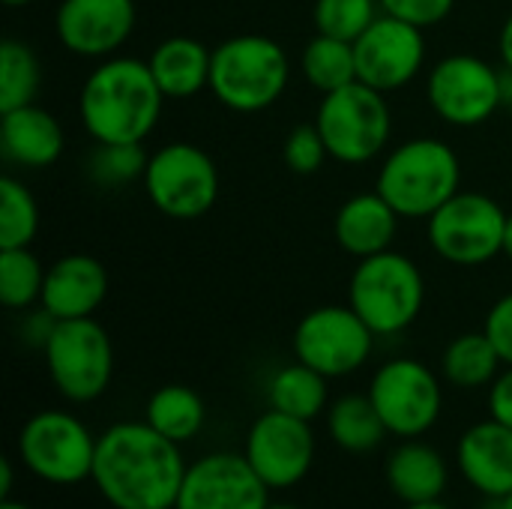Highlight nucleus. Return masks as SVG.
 I'll return each mask as SVG.
<instances>
[{
  "mask_svg": "<svg viewBox=\"0 0 512 509\" xmlns=\"http://www.w3.org/2000/svg\"><path fill=\"white\" fill-rule=\"evenodd\" d=\"M252 471L270 492H285L303 483L315 465V432L309 420L282 414L276 408L255 417L246 432L243 450Z\"/></svg>",
  "mask_w": 512,
  "mask_h": 509,
  "instance_id": "nucleus-14",
  "label": "nucleus"
},
{
  "mask_svg": "<svg viewBox=\"0 0 512 509\" xmlns=\"http://www.w3.org/2000/svg\"><path fill=\"white\" fill-rule=\"evenodd\" d=\"M357 81L390 93L411 84L426 63L423 30L393 15H378L372 27L354 42Z\"/></svg>",
  "mask_w": 512,
  "mask_h": 509,
  "instance_id": "nucleus-16",
  "label": "nucleus"
},
{
  "mask_svg": "<svg viewBox=\"0 0 512 509\" xmlns=\"http://www.w3.org/2000/svg\"><path fill=\"white\" fill-rule=\"evenodd\" d=\"M141 180L150 204L177 222L201 219L219 198V171L213 156L186 141H174L150 153Z\"/></svg>",
  "mask_w": 512,
  "mask_h": 509,
  "instance_id": "nucleus-9",
  "label": "nucleus"
},
{
  "mask_svg": "<svg viewBox=\"0 0 512 509\" xmlns=\"http://www.w3.org/2000/svg\"><path fill=\"white\" fill-rule=\"evenodd\" d=\"M456 468L462 480L483 498L512 492V429L498 420H483L465 429L456 444Z\"/></svg>",
  "mask_w": 512,
  "mask_h": 509,
  "instance_id": "nucleus-19",
  "label": "nucleus"
},
{
  "mask_svg": "<svg viewBox=\"0 0 512 509\" xmlns=\"http://www.w3.org/2000/svg\"><path fill=\"white\" fill-rule=\"evenodd\" d=\"M6 6H12V9H18V6H27V3H33V0H3Z\"/></svg>",
  "mask_w": 512,
  "mask_h": 509,
  "instance_id": "nucleus-45",
  "label": "nucleus"
},
{
  "mask_svg": "<svg viewBox=\"0 0 512 509\" xmlns=\"http://www.w3.org/2000/svg\"><path fill=\"white\" fill-rule=\"evenodd\" d=\"M387 93L354 81L333 93H324L315 126L327 144L330 159L342 165H363L384 153L393 129Z\"/></svg>",
  "mask_w": 512,
  "mask_h": 509,
  "instance_id": "nucleus-6",
  "label": "nucleus"
},
{
  "mask_svg": "<svg viewBox=\"0 0 512 509\" xmlns=\"http://www.w3.org/2000/svg\"><path fill=\"white\" fill-rule=\"evenodd\" d=\"M426 303L420 267L402 252H378L360 258L348 282V306L369 324L375 336H399L408 330Z\"/></svg>",
  "mask_w": 512,
  "mask_h": 509,
  "instance_id": "nucleus-5",
  "label": "nucleus"
},
{
  "mask_svg": "<svg viewBox=\"0 0 512 509\" xmlns=\"http://www.w3.org/2000/svg\"><path fill=\"white\" fill-rule=\"evenodd\" d=\"M327 381L330 378H324L312 366L294 360V363L282 366L270 378V384H267L270 408L312 423L315 417L327 414V408H330V387H327Z\"/></svg>",
  "mask_w": 512,
  "mask_h": 509,
  "instance_id": "nucleus-25",
  "label": "nucleus"
},
{
  "mask_svg": "<svg viewBox=\"0 0 512 509\" xmlns=\"http://www.w3.org/2000/svg\"><path fill=\"white\" fill-rule=\"evenodd\" d=\"M42 354L54 390L72 405L99 399L111 384L114 345L96 318L57 321L42 345Z\"/></svg>",
  "mask_w": 512,
  "mask_h": 509,
  "instance_id": "nucleus-8",
  "label": "nucleus"
},
{
  "mask_svg": "<svg viewBox=\"0 0 512 509\" xmlns=\"http://www.w3.org/2000/svg\"><path fill=\"white\" fill-rule=\"evenodd\" d=\"M108 297V273L102 261L93 255L75 252L57 258L42 285V312H48L54 321H75V318H93L96 309Z\"/></svg>",
  "mask_w": 512,
  "mask_h": 509,
  "instance_id": "nucleus-18",
  "label": "nucleus"
},
{
  "mask_svg": "<svg viewBox=\"0 0 512 509\" xmlns=\"http://www.w3.org/2000/svg\"><path fill=\"white\" fill-rule=\"evenodd\" d=\"M501 369H504V360H501L498 348L492 345V339L486 336V330L456 336L441 357L444 378L459 390L492 387V381L501 375Z\"/></svg>",
  "mask_w": 512,
  "mask_h": 509,
  "instance_id": "nucleus-27",
  "label": "nucleus"
},
{
  "mask_svg": "<svg viewBox=\"0 0 512 509\" xmlns=\"http://www.w3.org/2000/svg\"><path fill=\"white\" fill-rule=\"evenodd\" d=\"M93 432L69 411H39L18 432V465L48 486H78L90 480L96 459Z\"/></svg>",
  "mask_w": 512,
  "mask_h": 509,
  "instance_id": "nucleus-7",
  "label": "nucleus"
},
{
  "mask_svg": "<svg viewBox=\"0 0 512 509\" xmlns=\"http://www.w3.org/2000/svg\"><path fill=\"white\" fill-rule=\"evenodd\" d=\"M378 3H381L384 15L408 21L420 30L441 24L456 6V0H378Z\"/></svg>",
  "mask_w": 512,
  "mask_h": 509,
  "instance_id": "nucleus-35",
  "label": "nucleus"
},
{
  "mask_svg": "<svg viewBox=\"0 0 512 509\" xmlns=\"http://www.w3.org/2000/svg\"><path fill=\"white\" fill-rule=\"evenodd\" d=\"M489 417L512 429V366H504L489 387Z\"/></svg>",
  "mask_w": 512,
  "mask_h": 509,
  "instance_id": "nucleus-37",
  "label": "nucleus"
},
{
  "mask_svg": "<svg viewBox=\"0 0 512 509\" xmlns=\"http://www.w3.org/2000/svg\"><path fill=\"white\" fill-rule=\"evenodd\" d=\"M483 509H512V492L510 495H501V498H486Z\"/></svg>",
  "mask_w": 512,
  "mask_h": 509,
  "instance_id": "nucleus-40",
  "label": "nucleus"
},
{
  "mask_svg": "<svg viewBox=\"0 0 512 509\" xmlns=\"http://www.w3.org/2000/svg\"><path fill=\"white\" fill-rule=\"evenodd\" d=\"M138 21L135 0H60L54 30L75 57L108 60L126 45Z\"/></svg>",
  "mask_w": 512,
  "mask_h": 509,
  "instance_id": "nucleus-17",
  "label": "nucleus"
},
{
  "mask_svg": "<svg viewBox=\"0 0 512 509\" xmlns=\"http://www.w3.org/2000/svg\"><path fill=\"white\" fill-rule=\"evenodd\" d=\"M378 0H315V27L324 36L357 42L378 18Z\"/></svg>",
  "mask_w": 512,
  "mask_h": 509,
  "instance_id": "nucleus-32",
  "label": "nucleus"
},
{
  "mask_svg": "<svg viewBox=\"0 0 512 509\" xmlns=\"http://www.w3.org/2000/svg\"><path fill=\"white\" fill-rule=\"evenodd\" d=\"M426 96L444 123L471 129L504 105V72L483 57L450 54L432 66Z\"/></svg>",
  "mask_w": 512,
  "mask_h": 509,
  "instance_id": "nucleus-13",
  "label": "nucleus"
},
{
  "mask_svg": "<svg viewBox=\"0 0 512 509\" xmlns=\"http://www.w3.org/2000/svg\"><path fill=\"white\" fill-rule=\"evenodd\" d=\"M282 159L285 165L300 174V177H309L315 171H321V165L330 159L327 153V144L318 132L315 123H300L294 126L288 135H285V144H282Z\"/></svg>",
  "mask_w": 512,
  "mask_h": 509,
  "instance_id": "nucleus-34",
  "label": "nucleus"
},
{
  "mask_svg": "<svg viewBox=\"0 0 512 509\" xmlns=\"http://www.w3.org/2000/svg\"><path fill=\"white\" fill-rule=\"evenodd\" d=\"M462 165L441 138H411L387 153L375 189L405 219H429L459 192Z\"/></svg>",
  "mask_w": 512,
  "mask_h": 509,
  "instance_id": "nucleus-3",
  "label": "nucleus"
},
{
  "mask_svg": "<svg viewBox=\"0 0 512 509\" xmlns=\"http://www.w3.org/2000/svg\"><path fill=\"white\" fill-rule=\"evenodd\" d=\"M12 480H15V468H12V462L6 459V462L0 465V498H12Z\"/></svg>",
  "mask_w": 512,
  "mask_h": 509,
  "instance_id": "nucleus-39",
  "label": "nucleus"
},
{
  "mask_svg": "<svg viewBox=\"0 0 512 509\" xmlns=\"http://www.w3.org/2000/svg\"><path fill=\"white\" fill-rule=\"evenodd\" d=\"M375 333L351 306H318L294 330V357L324 378H348L366 366Z\"/></svg>",
  "mask_w": 512,
  "mask_h": 509,
  "instance_id": "nucleus-12",
  "label": "nucleus"
},
{
  "mask_svg": "<svg viewBox=\"0 0 512 509\" xmlns=\"http://www.w3.org/2000/svg\"><path fill=\"white\" fill-rule=\"evenodd\" d=\"M291 81V63L285 48L261 33H240L213 48L210 90L237 111L258 114L282 99Z\"/></svg>",
  "mask_w": 512,
  "mask_h": 509,
  "instance_id": "nucleus-4",
  "label": "nucleus"
},
{
  "mask_svg": "<svg viewBox=\"0 0 512 509\" xmlns=\"http://www.w3.org/2000/svg\"><path fill=\"white\" fill-rule=\"evenodd\" d=\"M39 231V207L30 189L15 180H0V249H24Z\"/></svg>",
  "mask_w": 512,
  "mask_h": 509,
  "instance_id": "nucleus-31",
  "label": "nucleus"
},
{
  "mask_svg": "<svg viewBox=\"0 0 512 509\" xmlns=\"http://www.w3.org/2000/svg\"><path fill=\"white\" fill-rule=\"evenodd\" d=\"M204 420H207L204 399L192 387H183V384L159 387L147 399V408H144V423L174 444H186L198 438V432L204 429Z\"/></svg>",
  "mask_w": 512,
  "mask_h": 509,
  "instance_id": "nucleus-26",
  "label": "nucleus"
},
{
  "mask_svg": "<svg viewBox=\"0 0 512 509\" xmlns=\"http://www.w3.org/2000/svg\"><path fill=\"white\" fill-rule=\"evenodd\" d=\"M270 489L243 453L219 450L186 468L174 509H267Z\"/></svg>",
  "mask_w": 512,
  "mask_h": 509,
  "instance_id": "nucleus-15",
  "label": "nucleus"
},
{
  "mask_svg": "<svg viewBox=\"0 0 512 509\" xmlns=\"http://www.w3.org/2000/svg\"><path fill=\"white\" fill-rule=\"evenodd\" d=\"M504 105H512V72L504 69Z\"/></svg>",
  "mask_w": 512,
  "mask_h": 509,
  "instance_id": "nucleus-42",
  "label": "nucleus"
},
{
  "mask_svg": "<svg viewBox=\"0 0 512 509\" xmlns=\"http://www.w3.org/2000/svg\"><path fill=\"white\" fill-rule=\"evenodd\" d=\"M0 509H33L30 504H24V501H15V498H3L0 501Z\"/></svg>",
  "mask_w": 512,
  "mask_h": 509,
  "instance_id": "nucleus-44",
  "label": "nucleus"
},
{
  "mask_svg": "<svg viewBox=\"0 0 512 509\" xmlns=\"http://www.w3.org/2000/svg\"><path fill=\"white\" fill-rule=\"evenodd\" d=\"M300 69H303V78L321 93H333L339 87H348L357 81L354 42L318 33L315 39L306 42V48L300 54Z\"/></svg>",
  "mask_w": 512,
  "mask_h": 509,
  "instance_id": "nucleus-28",
  "label": "nucleus"
},
{
  "mask_svg": "<svg viewBox=\"0 0 512 509\" xmlns=\"http://www.w3.org/2000/svg\"><path fill=\"white\" fill-rule=\"evenodd\" d=\"M369 399L378 408L387 432L399 441L432 432L444 411V390L438 375L411 357L387 360L369 381Z\"/></svg>",
  "mask_w": 512,
  "mask_h": 509,
  "instance_id": "nucleus-10",
  "label": "nucleus"
},
{
  "mask_svg": "<svg viewBox=\"0 0 512 509\" xmlns=\"http://www.w3.org/2000/svg\"><path fill=\"white\" fill-rule=\"evenodd\" d=\"M165 93L135 57L102 60L78 96V117L96 144H144L162 117Z\"/></svg>",
  "mask_w": 512,
  "mask_h": 509,
  "instance_id": "nucleus-2",
  "label": "nucleus"
},
{
  "mask_svg": "<svg viewBox=\"0 0 512 509\" xmlns=\"http://www.w3.org/2000/svg\"><path fill=\"white\" fill-rule=\"evenodd\" d=\"M42 69L30 45L3 39L0 45V111L30 105L39 93Z\"/></svg>",
  "mask_w": 512,
  "mask_h": 509,
  "instance_id": "nucleus-29",
  "label": "nucleus"
},
{
  "mask_svg": "<svg viewBox=\"0 0 512 509\" xmlns=\"http://www.w3.org/2000/svg\"><path fill=\"white\" fill-rule=\"evenodd\" d=\"M498 51H501V60H504V69L512 72V15L504 21L501 27V39H498Z\"/></svg>",
  "mask_w": 512,
  "mask_h": 509,
  "instance_id": "nucleus-38",
  "label": "nucleus"
},
{
  "mask_svg": "<svg viewBox=\"0 0 512 509\" xmlns=\"http://www.w3.org/2000/svg\"><path fill=\"white\" fill-rule=\"evenodd\" d=\"M267 509H300V507H297V504H273V501H270V507Z\"/></svg>",
  "mask_w": 512,
  "mask_h": 509,
  "instance_id": "nucleus-46",
  "label": "nucleus"
},
{
  "mask_svg": "<svg viewBox=\"0 0 512 509\" xmlns=\"http://www.w3.org/2000/svg\"><path fill=\"white\" fill-rule=\"evenodd\" d=\"M186 468L180 444L144 420H123L99 435L90 483L111 509H174Z\"/></svg>",
  "mask_w": 512,
  "mask_h": 509,
  "instance_id": "nucleus-1",
  "label": "nucleus"
},
{
  "mask_svg": "<svg viewBox=\"0 0 512 509\" xmlns=\"http://www.w3.org/2000/svg\"><path fill=\"white\" fill-rule=\"evenodd\" d=\"M45 273L48 270L30 252V246L0 249V303L12 312L30 309L33 303L42 300Z\"/></svg>",
  "mask_w": 512,
  "mask_h": 509,
  "instance_id": "nucleus-30",
  "label": "nucleus"
},
{
  "mask_svg": "<svg viewBox=\"0 0 512 509\" xmlns=\"http://www.w3.org/2000/svg\"><path fill=\"white\" fill-rule=\"evenodd\" d=\"M384 477L390 492L402 504H426L444 498L450 468L432 444H426L423 438H408L387 456Z\"/></svg>",
  "mask_w": 512,
  "mask_h": 509,
  "instance_id": "nucleus-22",
  "label": "nucleus"
},
{
  "mask_svg": "<svg viewBox=\"0 0 512 509\" xmlns=\"http://www.w3.org/2000/svg\"><path fill=\"white\" fill-rule=\"evenodd\" d=\"M507 213L483 192H456L429 216L432 249L456 267H480L504 255Z\"/></svg>",
  "mask_w": 512,
  "mask_h": 509,
  "instance_id": "nucleus-11",
  "label": "nucleus"
},
{
  "mask_svg": "<svg viewBox=\"0 0 512 509\" xmlns=\"http://www.w3.org/2000/svg\"><path fill=\"white\" fill-rule=\"evenodd\" d=\"M504 255L512 261V213L507 216V231H504Z\"/></svg>",
  "mask_w": 512,
  "mask_h": 509,
  "instance_id": "nucleus-41",
  "label": "nucleus"
},
{
  "mask_svg": "<svg viewBox=\"0 0 512 509\" xmlns=\"http://www.w3.org/2000/svg\"><path fill=\"white\" fill-rule=\"evenodd\" d=\"M147 153L141 144H96L90 156V177L102 186H123L144 177Z\"/></svg>",
  "mask_w": 512,
  "mask_h": 509,
  "instance_id": "nucleus-33",
  "label": "nucleus"
},
{
  "mask_svg": "<svg viewBox=\"0 0 512 509\" xmlns=\"http://www.w3.org/2000/svg\"><path fill=\"white\" fill-rule=\"evenodd\" d=\"M402 509H453V507H447L444 501H426V504H405Z\"/></svg>",
  "mask_w": 512,
  "mask_h": 509,
  "instance_id": "nucleus-43",
  "label": "nucleus"
},
{
  "mask_svg": "<svg viewBox=\"0 0 512 509\" xmlns=\"http://www.w3.org/2000/svg\"><path fill=\"white\" fill-rule=\"evenodd\" d=\"M66 144L63 126L39 105L0 111V153L21 168H48L60 159Z\"/></svg>",
  "mask_w": 512,
  "mask_h": 509,
  "instance_id": "nucleus-20",
  "label": "nucleus"
},
{
  "mask_svg": "<svg viewBox=\"0 0 512 509\" xmlns=\"http://www.w3.org/2000/svg\"><path fill=\"white\" fill-rule=\"evenodd\" d=\"M486 336L492 339V345L498 348L504 366H512V291L504 294L486 315V324H483Z\"/></svg>",
  "mask_w": 512,
  "mask_h": 509,
  "instance_id": "nucleus-36",
  "label": "nucleus"
},
{
  "mask_svg": "<svg viewBox=\"0 0 512 509\" xmlns=\"http://www.w3.org/2000/svg\"><path fill=\"white\" fill-rule=\"evenodd\" d=\"M147 66L165 99H189L210 87L213 48L192 36H171L153 48Z\"/></svg>",
  "mask_w": 512,
  "mask_h": 509,
  "instance_id": "nucleus-23",
  "label": "nucleus"
},
{
  "mask_svg": "<svg viewBox=\"0 0 512 509\" xmlns=\"http://www.w3.org/2000/svg\"><path fill=\"white\" fill-rule=\"evenodd\" d=\"M399 219L402 216L384 201V195L378 189L375 192H357L336 210L333 234H336V243L348 255L369 258V255L390 249Z\"/></svg>",
  "mask_w": 512,
  "mask_h": 509,
  "instance_id": "nucleus-21",
  "label": "nucleus"
},
{
  "mask_svg": "<svg viewBox=\"0 0 512 509\" xmlns=\"http://www.w3.org/2000/svg\"><path fill=\"white\" fill-rule=\"evenodd\" d=\"M327 435L351 456L375 453L390 435L369 393H345L327 408Z\"/></svg>",
  "mask_w": 512,
  "mask_h": 509,
  "instance_id": "nucleus-24",
  "label": "nucleus"
}]
</instances>
